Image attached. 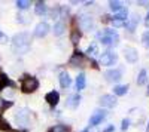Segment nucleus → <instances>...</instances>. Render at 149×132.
Returning <instances> with one entry per match:
<instances>
[{
  "label": "nucleus",
  "mask_w": 149,
  "mask_h": 132,
  "mask_svg": "<svg viewBox=\"0 0 149 132\" xmlns=\"http://www.w3.org/2000/svg\"><path fill=\"white\" fill-rule=\"evenodd\" d=\"M30 42H31V37L29 33L26 31L18 33L12 37V49H14L15 54H27L30 49Z\"/></svg>",
  "instance_id": "1"
},
{
  "label": "nucleus",
  "mask_w": 149,
  "mask_h": 132,
  "mask_svg": "<svg viewBox=\"0 0 149 132\" xmlns=\"http://www.w3.org/2000/svg\"><path fill=\"white\" fill-rule=\"evenodd\" d=\"M98 40H100L103 45L106 46H110V45H116L118 43V39H119V36L115 30H104L103 33H100L97 36Z\"/></svg>",
  "instance_id": "2"
},
{
  "label": "nucleus",
  "mask_w": 149,
  "mask_h": 132,
  "mask_svg": "<svg viewBox=\"0 0 149 132\" xmlns=\"http://www.w3.org/2000/svg\"><path fill=\"white\" fill-rule=\"evenodd\" d=\"M37 88H39V82H37L36 77H31V76H27L24 77L22 82H21V89L22 92H34Z\"/></svg>",
  "instance_id": "3"
},
{
  "label": "nucleus",
  "mask_w": 149,
  "mask_h": 132,
  "mask_svg": "<svg viewBox=\"0 0 149 132\" xmlns=\"http://www.w3.org/2000/svg\"><path fill=\"white\" fill-rule=\"evenodd\" d=\"M29 119H30V113H29L27 109H21L15 114V122L18 125H21V126H26L29 123Z\"/></svg>",
  "instance_id": "4"
},
{
  "label": "nucleus",
  "mask_w": 149,
  "mask_h": 132,
  "mask_svg": "<svg viewBox=\"0 0 149 132\" xmlns=\"http://www.w3.org/2000/svg\"><path fill=\"white\" fill-rule=\"evenodd\" d=\"M116 59H118V56H116L115 52L107 51V52H104V54L100 56V64H102V65H112V64L116 63Z\"/></svg>",
  "instance_id": "5"
},
{
  "label": "nucleus",
  "mask_w": 149,
  "mask_h": 132,
  "mask_svg": "<svg viewBox=\"0 0 149 132\" xmlns=\"http://www.w3.org/2000/svg\"><path fill=\"white\" fill-rule=\"evenodd\" d=\"M104 117H106V111H104V110H95V111L93 113V116L90 117V128L97 126Z\"/></svg>",
  "instance_id": "6"
},
{
  "label": "nucleus",
  "mask_w": 149,
  "mask_h": 132,
  "mask_svg": "<svg viewBox=\"0 0 149 132\" xmlns=\"http://www.w3.org/2000/svg\"><path fill=\"white\" fill-rule=\"evenodd\" d=\"M79 25H81V28H82L84 31H90V30L94 28V21H93V18L88 16V15H82L81 19H79Z\"/></svg>",
  "instance_id": "7"
},
{
  "label": "nucleus",
  "mask_w": 149,
  "mask_h": 132,
  "mask_svg": "<svg viewBox=\"0 0 149 132\" xmlns=\"http://www.w3.org/2000/svg\"><path fill=\"white\" fill-rule=\"evenodd\" d=\"M137 24H139V15L137 14H133L125 22H124V27H125L128 31H134L136 27H137Z\"/></svg>",
  "instance_id": "8"
},
{
  "label": "nucleus",
  "mask_w": 149,
  "mask_h": 132,
  "mask_svg": "<svg viewBox=\"0 0 149 132\" xmlns=\"http://www.w3.org/2000/svg\"><path fill=\"white\" fill-rule=\"evenodd\" d=\"M104 77H106L107 82H118L122 77V74H121V70L113 68V70H107L104 73Z\"/></svg>",
  "instance_id": "9"
},
{
  "label": "nucleus",
  "mask_w": 149,
  "mask_h": 132,
  "mask_svg": "<svg viewBox=\"0 0 149 132\" xmlns=\"http://www.w3.org/2000/svg\"><path fill=\"white\" fill-rule=\"evenodd\" d=\"M124 55H125V59L128 63H136L137 61V49H134V47H125L124 49Z\"/></svg>",
  "instance_id": "10"
},
{
  "label": "nucleus",
  "mask_w": 149,
  "mask_h": 132,
  "mask_svg": "<svg viewBox=\"0 0 149 132\" xmlns=\"http://www.w3.org/2000/svg\"><path fill=\"white\" fill-rule=\"evenodd\" d=\"M100 104L103 107L110 109V107H115L116 105V98L113 97V95H103V97L100 98Z\"/></svg>",
  "instance_id": "11"
},
{
  "label": "nucleus",
  "mask_w": 149,
  "mask_h": 132,
  "mask_svg": "<svg viewBox=\"0 0 149 132\" xmlns=\"http://www.w3.org/2000/svg\"><path fill=\"white\" fill-rule=\"evenodd\" d=\"M49 31V25L46 22H39L36 25V30H34V34L37 36V37H45V36L48 34Z\"/></svg>",
  "instance_id": "12"
},
{
  "label": "nucleus",
  "mask_w": 149,
  "mask_h": 132,
  "mask_svg": "<svg viewBox=\"0 0 149 132\" xmlns=\"http://www.w3.org/2000/svg\"><path fill=\"white\" fill-rule=\"evenodd\" d=\"M45 100L48 101V104H51V105L54 107V105H57L58 101H60V94H58L57 91H51V92H48V94H46Z\"/></svg>",
  "instance_id": "13"
},
{
  "label": "nucleus",
  "mask_w": 149,
  "mask_h": 132,
  "mask_svg": "<svg viewBox=\"0 0 149 132\" xmlns=\"http://www.w3.org/2000/svg\"><path fill=\"white\" fill-rule=\"evenodd\" d=\"M84 64V54L82 52H79V51H76L73 54V56L70 58V65H73V67H76V65H82Z\"/></svg>",
  "instance_id": "14"
},
{
  "label": "nucleus",
  "mask_w": 149,
  "mask_h": 132,
  "mask_svg": "<svg viewBox=\"0 0 149 132\" xmlns=\"http://www.w3.org/2000/svg\"><path fill=\"white\" fill-rule=\"evenodd\" d=\"M79 102H81V97L78 94H74V95H72V97H69L67 107H69V109H76V107L79 105Z\"/></svg>",
  "instance_id": "15"
},
{
  "label": "nucleus",
  "mask_w": 149,
  "mask_h": 132,
  "mask_svg": "<svg viewBox=\"0 0 149 132\" xmlns=\"http://www.w3.org/2000/svg\"><path fill=\"white\" fill-rule=\"evenodd\" d=\"M70 76L66 73V71H63V73L60 74V85H61V88H69L70 86Z\"/></svg>",
  "instance_id": "16"
},
{
  "label": "nucleus",
  "mask_w": 149,
  "mask_h": 132,
  "mask_svg": "<svg viewBox=\"0 0 149 132\" xmlns=\"http://www.w3.org/2000/svg\"><path fill=\"white\" fill-rule=\"evenodd\" d=\"M46 10H48V8H46V3L45 2H37L36 3V6H34L36 15H45Z\"/></svg>",
  "instance_id": "17"
},
{
  "label": "nucleus",
  "mask_w": 149,
  "mask_h": 132,
  "mask_svg": "<svg viewBox=\"0 0 149 132\" xmlns=\"http://www.w3.org/2000/svg\"><path fill=\"white\" fill-rule=\"evenodd\" d=\"M128 92V86L127 85H118L113 88V94L118 95V97H121V95H125Z\"/></svg>",
  "instance_id": "18"
},
{
  "label": "nucleus",
  "mask_w": 149,
  "mask_h": 132,
  "mask_svg": "<svg viewBox=\"0 0 149 132\" xmlns=\"http://www.w3.org/2000/svg\"><path fill=\"white\" fill-rule=\"evenodd\" d=\"M127 15H128V10H127L125 8H122L112 19H118V21H124V22H125V21H127Z\"/></svg>",
  "instance_id": "19"
},
{
  "label": "nucleus",
  "mask_w": 149,
  "mask_h": 132,
  "mask_svg": "<svg viewBox=\"0 0 149 132\" xmlns=\"http://www.w3.org/2000/svg\"><path fill=\"white\" fill-rule=\"evenodd\" d=\"M85 74L84 73H81V74H78V77H76V89L78 91H82L84 88H85Z\"/></svg>",
  "instance_id": "20"
},
{
  "label": "nucleus",
  "mask_w": 149,
  "mask_h": 132,
  "mask_svg": "<svg viewBox=\"0 0 149 132\" xmlns=\"http://www.w3.org/2000/svg\"><path fill=\"white\" fill-rule=\"evenodd\" d=\"M64 28H66L64 22H63V21H58L55 25H54V34H55V36H61V34L64 33Z\"/></svg>",
  "instance_id": "21"
},
{
  "label": "nucleus",
  "mask_w": 149,
  "mask_h": 132,
  "mask_svg": "<svg viewBox=\"0 0 149 132\" xmlns=\"http://www.w3.org/2000/svg\"><path fill=\"white\" fill-rule=\"evenodd\" d=\"M146 80H148V73H146V70H142L137 76V85H145Z\"/></svg>",
  "instance_id": "22"
},
{
  "label": "nucleus",
  "mask_w": 149,
  "mask_h": 132,
  "mask_svg": "<svg viewBox=\"0 0 149 132\" xmlns=\"http://www.w3.org/2000/svg\"><path fill=\"white\" fill-rule=\"evenodd\" d=\"M109 8H110V10H113V12H118L122 9V3L121 2H109Z\"/></svg>",
  "instance_id": "23"
},
{
  "label": "nucleus",
  "mask_w": 149,
  "mask_h": 132,
  "mask_svg": "<svg viewBox=\"0 0 149 132\" xmlns=\"http://www.w3.org/2000/svg\"><path fill=\"white\" fill-rule=\"evenodd\" d=\"M0 129L2 131H10V126H9L8 120L5 117H2V116H0Z\"/></svg>",
  "instance_id": "24"
},
{
  "label": "nucleus",
  "mask_w": 149,
  "mask_h": 132,
  "mask_svg": "<svg viewBox=\"0 0 149 132\" xmlns=\"http://www.w3.org/2000/svg\"><path fill=\"white\" fill-rule=\"evenodd\" d=\"M17 8L18 9H29L30 8V2H27V0H18L17 2Z\"/></svg>",
  "instance_id": "25"
},
{
  "label": "nucleus",
  "mask_w": 149,
  "mask_h": 132,
  "mask_svg": "<svg viewBox=\"0 0 149 132\" xmlns=\"http://www.w3.org/2000/svg\"><path fill=\"white\" fill-rule=\"evenodd\" d=\"M49 132H69V128L64 125H55Z\"/></svg>",
  "instance_id": "26"
},
{
  "label": "nucleus",
  "mask_w": 149,
  "mask_h": 132,
  "mask_svg": "<svg viewBox=\"0 0 149 132\" xmlns=\"http://www.w3.org/2000/svg\"><path fill=\"white\" fill-rule=\"evenodd\" d=\"M79 39H81V33H79V30H73L72 37H70L72 43H78V42H79Z\"/></svg>",
  "instance_id": "27"
},
{
  "label": "nucleus",
  "mask_w": 149,
  "mask_h": 132,
  "mask_svg": "<svg viewBox=\"0 0 149 132\" xmlns=\"http://www.w3.org/2000/svg\"><path fill=\"white\" fill-rule=\"evenodd\" d=\"M142 43H143V46L149 47V31H145V33H143V36H142Z\"/></svg>",
  "instance_id": "28"
},
{
  "label": "nucleus",
  "mask_w": 149,
  "mask_h": 132,
  "mask_svg": "<svg viewBox=\"0 0 149 132\" xmlns=\"http://www.w3.org/2000/svg\"><path fill=\"white\" fill-rule=\"evenodd\" d=\"M86 54H88V55H95V54H97V45H95V43H93V45L88 47Z\"/></svg>",
  "instance_id": "29"
},
{
  "label": "nucleus",
  "mask_w": 149,
  "mask_h": 132,
  "mask_svg": "<svg viewBox=\"0 0 149 132\" xmlns=\"http://www.w3.org/2000/svg\"><path fill=\"white\" fill-rule=\"evenodd\" d=\"M110 22L113 27H122L124 25V21H118V19H110Z\"/></svg>",
  "instance_id": "30"
},
{
  "label": "nucleus",
  "mask_w": 149,
  "mask_h": 132,
  "mask_svg": "<svg viewBox=\"0 0 149 132\" xmlns=\"http://www.w3.org/2000/svg\"><path fill=\"white\" fill-rule=\"evenodd\" d=\"M128 126H130V120H128V119H124V120H122V126H121V129H122V131H127V129H128Z\"/></svg>",
  "instance_id": "31"
},
{
  "label": "nucleus",
  "mask_w": 149,
  "mask_h": 132,
  "mask_svg": "<svg viewBox=\"0 0 149 132\" xmlns=\"http://www.w3.org/2000/svg\"><path fill=\"white\" fill-rule=\"evenodd\" d=\"M9 105H10V102H6V101H3L2 98H0V113L3 111L5 107H9Z\"/></svg>",
  "instance_id": "32"
},
{
  "label": "nucleus",
  "mask_w": 149,
  "mask_h": 132,
  "mask_svg": "<svg viewBox=\"0 0 149 132\" xmlns=\"http://www.w3.org/2000/svg\"><path fill=\"white\" fill-rule=\"evenodd\" d=\"M6 42H8V36L0 31V43H6Z\"/></svg>",
  "instance_id": "33"
},
{
  "label": "nucleus",
  "mask_w": 149,
  "mask_h": 132,
  "mask_svg": "<svg viewBox=\"0 0 149 132\" xmlns=\"http://www.w3.org/2000/svg\"><path fill=\"white\" fill-rule=\"evenodd\" d=\"M113 131H115V129H113V126L110 125V126H107V128H106V129H104L103 132H113Z\"/></svg>",
  "instance_id": "34"
},
{
  "label": "nucleus",
  "mask_w": 149,
  "mask_h": 132,
  "mask_svg": "<svg viewBox=\"0 0 149 132\" xmlns=\"http://www.w3.org/2000/svg\"><path fill=\"white\" fill-rule=\"evenodd\" d=\"M86 132H100V131L97 129V126H93V128H90V129L86 131Z\"/></svg>",
  "instance_id": "35"
},
{
  "label": "nucleus",
  "mask_w": 149,
  "mask_h": 132,
  "mask_svg": "<svg viewBox=\"0 0 149 132\" xmlns=\"http://www.w3.org/2000/svg\"><path fill=\"white\" fill-rule=\"evenodd\" d=\"M145 24H146V27H149V14H148L146 19H145Z\"/></svg>",
  "instance_id": "36"
},
{
  "label": "nucleus",
  "mask_w": 149,
  "mask_h": 132,
  "mask_svg": "<svg viewBox=\"0 0 149 132\" xmlns=\"http://www.w3.org/2000/svg\"><path fill=\"white\" fill-rule=\"evenodd\" d=\"M146 132H149V123H148V126H146Z\"/></svg>",
  "instance_id": "37"
},
{
  "label": "nucleus",
  "mask_w": 149,
  "mask_h": 132,
  "mask_svg": "<svg viewBox=\"0 0 149 132\" xmlns=\"http://www.w3.org/2000/svg\"><path fill=\"white\" fill-rule=\"evenodd\" d=\"M9 132H18V131H9Z\"/></svg>",
  "instance_id": "38"
},
{
  "label": "nucleus",
  "mask_w": 149,
  "mask_h": 132,
  "mask_svg": "<svg viewBox=\"0 0 149 132\" xmlns=\"http://www.w3.org/2000/svg\"><path fill=\"white\" fill-rule=\"evenodd\" d=\"M148 95H149V88H148Z\"/></svg>",
  "instance_id": "39"
}]
</instances>
